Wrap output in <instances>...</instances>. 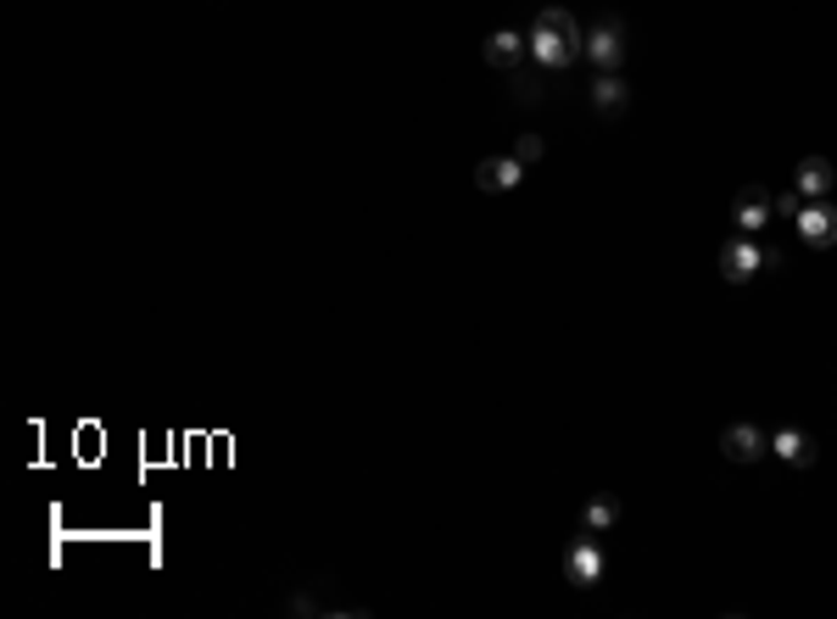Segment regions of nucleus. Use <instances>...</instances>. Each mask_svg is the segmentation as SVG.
Segmentation results:
<instances>
[{
    "mask_svg": "<svg viewBox=\"0 0 837 619\" xmlns=\"http://www.w3.org/2000/svg\"><path fill=\"white\" fill-rule=\"evenodd\" d=\"M575 57H587V29L564 7H542L536 23H531V62H542L548 73H559Z\"/></svg>",
    "mask_w": 837,
    "mask_h": 619,
    "instance_id": "1",
    "label": "nucleus"
},
{
    "mask_svg": "<svg viewBox=\"0 0 837 619\" xmlns=\"http://www.w3.org/2000/svg\"><path fill=\"white\" fill-rule=\"evenodd\" d=\"M329 580H313V586H302V591H291L285 597V613L291 619H368V602H346V597H329L324 591Z\"/></svg>",
    "mask_w": 837,
    "mask_h": 619,
    "instance_id": "2",
    "label": "nucleus"
},
{
    "mask_svg": "<svg viewBox=\"0 0 837 619\" xmlns=\"http://www.w3.org/2000/svg\"><path fill=\"white\" fill-rule=\"evenodd\" d=\"M792 224H798V240H804L809 252H826V246H837V207H831V196H820V202H804Z\"/></svg>",
    "mask_w": 837,
    "mask_h": 619,
    "instance_id": "3",
    "label": "nucleus"
},
{
    "mask_svg": "<svg viewBox=\"0 0 837 619\" xmlns=\"http://www.w3.org/2000/svg\"><path fill=\"white\" fill-rule=\"evenodd\" d=\"M587 57L598 62V73H620V62H626V23L603 18L598 29H587Z\"/></svg>",
    "mask_w": 837,
    "mask_h": 619,
    "instance_id": "4",
    "label": "nucleus"
},
{
    "mask_svg": "<svg viewBox=\"0 0 837 619\" xmlns=\"http://www.w3.org/2000/svg\"><path fill=\"white\" fill-rule=\"evenodd\" d=\"M564 574H570V586H598L603 580V547H598L592 530H581V541L564 547Z\"/></svg>",
    "mask_w": 837,
    "mask_h": 619,
    "instance_id": "5",
    "label": "nucleus"
},
{
    "mask_svg": "<svg viewBox=\"0 0 837 619\" xmlns=\"http://www.w3.org/2000/svg\"><path fill=\"white\" fill-rule=\"evenodd\" d=\"M770 213H776V196H770L765 185H742L737 202H731V218L742 224V235H759V229L770 224Z\"/></svg>",
    "mask_w": 837,
    "mask_h": 619,
    "instance_id": "6",
    "label": "nucleus"
},
{
    "mask_svg": "<svg viewBox=\"0 0 837 619\" xmlns=\"http://www.w3.org/2000/svg\"><path fill=\"white\" fill-rule=\"evenodd\" d=\"M759 268H765V246H759L754 235H742V240H731V246L720 252V274H726L731 285H748Z\"/></svg>",
    "mask_w": 837,
    "mask_h": 619,
    "instance_id": "7",
    "label": "nucleus"
},
{
    "mask_svg": "<svg viewBox=\"0 0 837 619\" xmlns=\"http://www.w3.org/2000/svg\"><path fill=\"white\" fill-rule=\"evenodd\" d=\"M486 68H498V73H514V68H525L531 62V40L525 35H514V29H498L492 40H486Z\"/></svg>",
    "mask_w": 837,
    "mask_h": 619,
    "instance_id": "8",
    "label": "nucleus"
},
{
    "mask_svg": "<svg viewBox=\"0 0 837 619\" xmlns=\"http://www.w3.org/2000/svg\"><path fill=\"white\" fill-rule=\"evenodd\" d=\"M720 452H726L731 463H759V458L770 452V435H765L759 424H731V430L720 435Z\"/></svg>",
    "mask_w": 837,
    "mask_h": 619,
    "instance_id": "9",
    "label": "nucleus"
},
{
    "mask_svg": "<svg viewBox=\"0 0 837 619\" xmlns=\"http://www.w3.org/2000/svg\"><path fill=\"white\" fill-rule=\"evenodd\" d=\"M520 179H525V163H520V157H481V163H475V185L492 190V196L514 190Z\"/></svg>",
    "mask_w": 837,
    "mask_h": 619,
    "instance_id": "10",
    "label": "nucleus"
},
{
    "mask_svg": "<svg viewBox=\"0 0 837 619\" xmlns=\"http://www.w3.org/2000/svg\"><path fill=\"white\" fill-rule=\"evenodd\" d=\"M792 190H798L804 202H820V196H831V190H837V168H831L826 157H804V163H798V174H792Z\"/></svg>",
    "mask_w": 837,
    "mask_h": 619,
    "instance_id": "11",
    "label": "nucleus"
},
{
    "mask_svg": "<svg viewBox=\"0 0 837 619\" xmlns=\"http://www.w3.org/2000/svg\"><path fill=\"white\" fill-rule=\"evenodd\" d=\"M770 452H776L781 463H792V469H815V458H820V446H815L809 430H781V435H770Z\"/></svg>",
    "mask_w": 837,
    "mask_h": 619,
    "instance_id": "12",
    "label": "nucleus"
},
{
    "mask_svg": "<svg viewBox=\"0 0 837 619\" xmlns=\"http://www.w3.org/2000/svg\"><path fill=\"white\" fill-rule=\"evenodd\" d=\"M592 107H598V118H620V112L631 107V90H626V79H620V73H603V79L592 85Z\"/></svg>",
    "mask_w": 837,
    "mask_h": 619,
    "instance_id": "13",
    "label": "nucleus"
},
{
    "mask_svg": "<svg viewBox=\"0 0 837 619\" xmlns=\"http://www.w3.org/2000/svg\"><path fill=\"white\" fill-rule=\"evenodd\" d=\"M542 73H548L542 62H536V68H514V73H509V90H514V101H520V107H536V101H542V90H548V85H542Z\"/></svg>",
    "mask_w": 837,
    "mask_h": 619,
    "instance_id": "14",
    "label": "nucleus"
},
{
    "mask_svg": "<svg viewBox=\"0 0 837 619\" xmlns=\"http://www.w3.org/2000/svg\"><path fill=\"white\" fill-rule=\"evenodd\" d=\"M614 524H620V502H614V497H592V502L581 508V530L603 536V530H614Z\"/></svg>",
    "mask_w": 837,
    "mask_h": 619,
    "instance_id": "15",
    "label": "nucleus"
},
{
    "mask_svg": "<svg viewBox=\"0 0 837 619\" xmlns=\"http://www.w3.org/2000/svg\"><path fill=\"white\" fill-rule=\"evenodd\" d=\"M514 157H520V163H536V157H542V140H536V135H520Z\"/></svg>",
    "mask_w": 837,
    "mask_h": 619,
    "instance_id": "16",
    "label": "nucleus"
},
{
    "mask_svg": "<svg viewBox=\"0 0 837 619\" xmlns=\"http://www.w3.org/2000/svg\"><path fill=\"white\" fill-rule=\"evenodd\" d=\"M798 207H804V196H798V190H787V196H776V213H787V218H798Z\"/></svg>",
    "mask_w": 837,
    "mask_h": 619,
    "instance_id": "17",
    "label": "nucleus"
}]
</instances>
